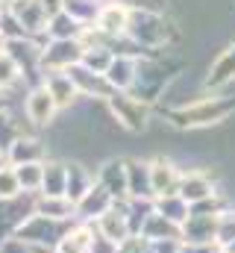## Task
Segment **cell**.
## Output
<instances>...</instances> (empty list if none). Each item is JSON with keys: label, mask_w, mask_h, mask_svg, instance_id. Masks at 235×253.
I'll return each mask as SVG.
<instances>
[{"label": "cell", "mask_w": 235, "mask_h": 253, "mask_svg": "<svg viewBox=\"0 0 235 253\" xmlns=\"http://www.w3.org/2000/svg\"><path fill=\"white\" fill-rule=\"evenodd\" d=\"M224 112H227V106L218 103V100H212V103H203V106L185 109V112H182L185 121H179V124H209V121H215V118L224 115Z\"/></svg>", "instance_id": "obj_2"}, {"label": "cell", "mask_w": 235, "mask_h": 253, "mask_svg": "<svg viewBox=\"0 0 235 253\" xmlns=\"http://www.w3.org/2000/svg\"><path fill=\"white\" fill-rule=\"evenodd\" d=\"M230 77H235V44L230 50H224V56L215 62L212 77H209V85H221V83H227Z\"/></svg>", "instance_id": "obj_3"}, {"label": "cell", "mask_w": 235, "mask_h": 253, "mask_svg": "<svg viewBox=\"0 0 235 253\" xmlns=\"http://www.w3.org/2000/svg\"><path fill=\"white\" fill-rule=\"evenodd\" d=\"M123 27H126V12H123V9L106 6V9L100 12V30H106V33H120Z\"/></svg>", "instance_id": "obj_4"}, {"label": "cell", "mask_w": 235, "mask_h": 253, "mask_svg": "<svg viewBox=\"0 0 235 253\" xmlns=\"http://www.w3.org/2000/svg\"><path fill=\"white\" fill-rule=\"evenodd\" d=\"M150 180H153V189L156 191H165L171 183H174V168L165 165V162H159V165L150 171Z\"/></svg>", "instance_id": "obj_5"}, {"label": "cell", "mask_w": 235, "mask_h": 253, "mask_svg": "<svg viewBox=\"0 0 235 253\" xmlns=\"http://www.w3.org/2000/svg\"><path fill=\"white\" fill-rule=\"evenodd\" d=\"M15 77H18V68H15V62H12L6 53H0V85H9Z\"/></svg>", "instance_id": "obj_9"}, {"label": "cell", "mask_w": 235, "mask_h": 253, "mask_svg": "<svg viewBox=\"0 0 235 253\" xmlns=\"http://www.w3.org/2000/svg\"><path fill=\"white\" fill-rule=\"evenodd\" d=\"M39 180H41L39 165H24V168L18 171V183H24V186H36Z\"/></svg>", "instance_id": "obj_10"}, {"label": "cell", "mask_w": 235, "mask_h": 253, "mask_svg": "<svg viewBox=\"0 0 235 253\" xmlns=\"http://www.w3.org/2000/svg\"><path fill=\"white\" fill-rule=\"evenodd\" d=\"M21 189L18 171H0V197H15Z\"/></svg>", "instance_id": "obj_8"}, {"label": "cell", "mask_w": 235, "mask_h": 253, "mask_svg": "<svg viewBox=\"0 0 235 253\" xmlns=\"http://www.w3.org/2000/svg\"><path fill=\"white\" fill-rule=\"evenodd\" d=\"M88 248H91V239H88L85 230H79V233L68 236V242L62 245V253H85Z\"/></svg>", "instance_id": "obj_6"}, {"label": "cell", "mask_w": 235, "mask_h": 253, "mask_svg": "<svg viewBox=\"0 0 235 253\" xmlns=\"http://www.w3.org/2000/svg\"><path fill=\"white\" fill-rule=\"evenodd\" d=\"M53 109H56V100H53V94H50L47 88L33 91L30 100H27V115H30V121H36V124H47L50 115H53Z\"/></svg>", "instance_id": "obj_1"}, {"label": "cell", "mask_w": 235, "mask_h": 253, "mask_svg": "<svg viewBox=\"0 0 235 253\" xmlns=\"http://www.w3.org/2000/svg\"><path fill=\"white\" fill-rule=\"evenodd\" d=\"M182 194H185L188 200H200V197L209 194V183L200 180V177H188V180L182 183Z\"/></svg>", "instance_id": "obj_7"}]
</instances>
